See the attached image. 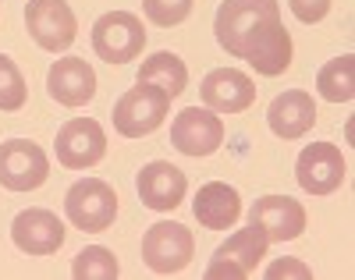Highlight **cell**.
Here are the masks:
<instances>
[{
  "label": "cell",
  "mask_w": 355,
  "mask_h": 280,
  "mask_svg": "<svg viewBox=\"0 0 355 280\" xmlns=\"http://www.w3.org/2000/svg\"><path fill=\"white\" fill-rule=\"evenodd\" d=\"M266 121H270V132L277 139H302L316 121V103H313L309 92L291 89V92H284V96H277L270 103Z\"/></svg>",
  "instance_id": "obj_18"
},
{
  "label": "cell",
  "mask_w": 355,
  "mask_h": 280,
  "mask_svg": "<svg viewBox=\"0 0 355 280\" xmlns=\"http://www.w3.org/2000/svg\"><path fill=\"white\" fill-rule=\"evenodd\" d=\"M277 25H284L277 0H224L214 21V33L231 57L245 60L259 46V40H266Z\"/></svg>",
  "instance_id": "obj_1"
},
{
  "label": "cell",
  "mask_w": 355,
  "mask_h": 280,
  "mask_svg": "<svg viewBox=\"0 0 355 280\" xmlns=\"http://www.w3.org/2000/svg\"><path fill=\"white\" fill-rule=\"evenodd\" d=\"M316 89H320V96L331 100V103L355 100V57L345 53V57L327 60V64L320 68V75H316Z\"/></svg>",
  "instance_id": "obj_21"
},
{
  "label": "cell",
  "mask_w": 355,
  "mask_h": 280,
  "mask_svg": "<svg viewBox=\"0 0 355 280\" xmlns=\"http://www.w3.org/2000/svg\"><path fill=\"white\" fill-rule=\"evenodd\" d=\"M249 224H256L266 241H295L306 231V209L291 195H263L249 209Z\"/></svg>",
  "instance_id": "obj_12"
},
{
  "label": "cell",
  "mask_w": 355,
  "mask_h": 280,
  "mask_svg": "<svg viewBox=\"0 0 355 280\" xmlns=\"http://www.w3.org/2000/svg\"><path fill=\"white\" fill-rule=\"evenodd\" d=\"M64 213L78 231H107L117 216V195L107 181L82 177L64 195Z\"/></svg>",
  "instance_id": "obj_3"
},
{
  "label": "cell",
  "mask_w": 355,
  "mask_h": 280,
  "mask_svg": "<svg viewBox=\"0 0 355 280\" xmlns=\"http://www.w3.org/2000/svg\"><path fill=\"white\" fill-rule=\"evenodd\" d=\"M146 46V28L132 11H110L103 18H96L93 25V50L107 64H125L135 60Z\"/></svg>",
  "instance_id": "obj_4"
},
{
  "label": "cell",
  "mask_w": 355,
  "mask_h": 280,
  "mask_svg": "<svg viewBox=\"0 0 355 280\" xmlns=\"http://www.w3.org/2000/svg\"><path fill=\"white\" fill-rule=\"evenodd\" d=\"M288 4H291L295 18L306 21V25L323 21V18H327V11H331V0H288Z\"/></svg>",
  "instance_id": "obj_25"
},
{
  "label": "cell",
  "mask_w": 355,
  "mask_h": 280,
  "mask_svg": "<svg viewBox=\"0 0 355 280\" xmlns=\"http://www.w3.org/2000/svg\"><path fill=\"white\" fill-rule=\"evenodd\" d=\"M192 4H196V0H142L146 18H150L153 25H160V28L182 25L192 15Z\"/></svg>",
  "instance_id": "obj_24"
},
{
  "label": "cell",
  "mask_w": 355,
  "mask_h": 280,
  "mask_svg": "<svg viewBox=\"0 0 355 280\" xmlns=\"http://www.w3.org/2000/svg\"><path fill=\"white\" fill-rule=\"evenodd\" d=\"M202 103L217 114H242L256 103V82L245 71L217 68L202 78Z\"/></svg>",
  "instance_id": "obj_13"
},
{
  "label": "cell",
  "mask_w": 355,
  "mask_h": 280,
  "mask_svg": "<svg viewBox=\"0 0 355 280\" xmlns=\"http://www.w3.org/2000/svg\"><path fill=\"white\" fill-rule=\"evenodd\" d=\"M266 277H309V270L302 263H295V259H284V263H274L270 270H266Z\"/></svg>",
  "instance_id": "obj_26"
},
{
  "label": "cell",
  "mask_w": 355,
  "mask_h": 280,
  "mask_svg": "<svg viewBox=\"0 0 355 280\" xmlns=\"http://www.w3.org/2000/svg\"><path fill=\"white\" fill-rule=\"evenodd\" d=\"M192 252H196L192 231L182 227V224H171V220L153 224L150 231H146V238H142V259L160 277L182 273L192 263Z\"/></svg>",
  "instance_id": "obj_5"
},
{
  "label": "cell",
  "mask_w": 355,
  "mask_h": 280,
  "mask_svg": "<svg viewBox=\"0 0 355 280\" xmlns=\"http://www.w3.org/2000/svg\"><path fill=\"white\" fill-rule=\"evenodd\" d=\"M245 60L256 68V75H266V78L284 75L288 64H291V36H288V28L277 25L266 40H259V46H256Z\"/></svg>",
  "instance_id": "obj_20"
},
{
  "label": "cell",
  "mask_w": 355,
  "mask_h": 280,
  "mask_svg": "<svg viewBox=\"0 0 355 280\" xmlns=\"http://www.w3.org/2000/svg\"><path fill=\"white\" fill-rule=\"evenodd\" d=\"M11 238L25 256H53L64 245V224L50 209H25L15 216Z\"/></svg>",
  "instance_id": "obj_15"
},
{
  "label": "cell",
  "mask_w": 355,
  "mask_h": 280,
  "mask_svg": "<svg viewBox=\"0 0 355 280\" xmlns=\"http://www.w3.org/2000/svg\"><path fill=\"white\" fill-rule=\"evenodd\" d=\"M135 189H139V199L150 206V209H174V206H182L185 192H189V181L185 174L178 170L174 164H164V160H153V164H146L139 181H135Z\"/></svg>",
  "instance_id": "obj_16"
},
{
  "label": "cell",
  "mask_w": 355,
  "mask_h": 280,
  "mask_svg": "<svg viewBox=\"0 0 355 280\" xmlns=\"http://www.w3.org/2000/svg\"><path fill=\"white\" fill-rule=\"evenodd\" d=\"M50 177V160L33 139H8L0 146V184L11 192H36Z\"/></svg>",
  "instance_id": "obj_6"
},
{
  "label": "cell",
  "mask_w": 355,
  "mask_h": 280,
  "mask_svg": "<svg viewBox=\"0 0 355 280\" xmlns=\"http://www.w3.org/2000/svg\"><path fill=\"white\" fill-rule=\"evenodd\" d=\"M192 213H196V220L206 231H227L242 216V199H239V192H234L231 184L210 181V184L199 189V195L192 202Z\"/></svg>",
  "instance_id": "obj_17"
},
{
  "label": "cell",
  "mask_w": 355,
  "mask_h": 280,
  "mask_svg": "<svg viewBox=\"0 0 355 280\" xmlns=\"http://www.w3.org/2000/svg\"><path fill=\"white\" fill-rule=\"evenodd\" d=\"M46 89L61 107H85L96 96V71L82 57L53 60V68L46 75Z\"/></svg>",
  "instance_id": "obj_14"
},
{
  "label": "cell",
  "mask_w": 355,
  "mask_h": 280,
  "mask_svg": "<svg viewBox=\"0 0 355 280\" xmlns=\"http://www.w3.org/2000/svg\"><path fill=\"white\" fill-rule=\"evenodd\" d=\"M103 157H107V135L100 128V121L71 117L68 124H61V132H57V160L68 170L96 167Z\"/></svg>",
  "instance_id": "obj_8"
},
{
  "label": "cell",
  "mask_w": 355,
  "mask_h": 280,
  "mask_svg": "<svg viewBox=\"0 0 355 280\" xmlns=\"http://www.w3.org/2000/svg\"><path fill=\"white\" fill-rule=\"evenodd\" d=\"M25 25H28V36L36 40V46H43L50 53L68 50L75 43V36H78L75 11L64 4V0H28Z\"/></svg>",
  "instance_id": "obj_7"
},
{
  "label": "cell",
  "mask_w": 355,
  "mask_h": 280,
  "mask_svg": "<svg viewBox=\"0 0 355 280\" xmlns=\"http://www.w3.org/2000/svg\"><path fill=\"white\" fill-rule=\"evenodd\" d=\"M71 273L78 280H114L117 273H121V266H117L114 252L103 245H93V248H82V252L75 256V266Z\"/></svg>",
  "instance_id": "obj_22"
},
{
  "label": "cell",
  "mask_w": 355,
  "mask_h": 280,
  "mask_svg": "<svg viewBox=\"0 0 355 280\" xmlns=\"http://www.w3.org/2000/svg\"><path fill=\"white\" fill-rule=\"evenodd\" d=\"M139 82L160 89L164 96L174 100V96H182V92H185V85H189V71H185V64H182V57H178V53L160 50V53H153V57H146V60H142Z\"/></svg>",
  "instance_id": "obj_19"
},
{
  "label": "cell",
  "mask_w": 355,
  "mask_h": 280,
  "mask_svg": "<svg viewBox=\"0 0 355 280\" xmlns=\"http://www.w3.org/2000/svg\"><path fill=\"white\" fill-rule=\"evenodd\" d=\"M167 110H171V96H164L153 85L139 82L135 89H128L125 96L114 103V128L125 139H142V135L160 128Z\"/></svg>",
  "instance_id": "obj_2"
},
{
  "label": "cell",
  "mask_w": 355,
  "mask_h": 280,
  "mask_svg": "<svg viewBox=\"0 0 355 280\" xmlns=\"http://www.w3.org/2000/svg\"><path fill=\"white\" fill-rule=\"evenodd\" d=\"M345 157L334 142H313L295 160V177L309 195H331L345 181Z\"/></svg>",
  "instance_id": "obj_10"
},
{
  "label": "cell",
  "mask_w": 355,
  "mask_h": 280,
  "mask_svg": "<svg viewBox=\"0 0 355 280\" xmlns=\"http://www.w3.org/2000/svg\"><path fill=\"white\" fill-rule=\"evenodd\" d=\"M171 142L178 152L185 157H214L224 146V124L214 110H199V107H185L171 124Z\"/></svg>",
  "instance_id": "obj_11"
},
{
  "label": "cell",
  "mask_w": 355,
  "mask_h": 280,
  "mask_svg": "<svg viewBox=\"0 0 355 280\" xmlns=\"http://www.w3.org/2000/svg\"><path fill=\"white\" fill-rule=\"evenodd\" d=\"M28 96V85L21 71L15 68V60L0 53V110H21Z\"/></svg>",
  "instance_id": "obj_23"
},
{
  "label": "cell",
  "mask_w": 355,
  "mask_h": 280,
  "mask_svg": "<svg viewBox=\"0 0 355 280\" xmlns=\"http://www.w3.org/2000/svg\"><path fill=\"white\" fill-rule=\"evenodd\" d=\"M266 245H270V241H266V234L256 224H249L245 231H234L214 252V263L206 266V277H210V280H217V277L245 280L259 266V259L266 256Z\"/></svg>",
  "instance_id": "obj_9"
}]
</instances>
